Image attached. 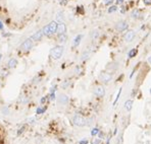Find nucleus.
Masks as SVG:
<instances>
[{"label":"nucleus","mask_w":151,"mask_h":144,"mask_svg":"<svg viewBox=\"0 0 151 144\" xmlns=\"http://www.w3.org/2000/svg\"><path fill=\"white\" fill-rule=\"evenodd\" d=\"M57 23H58L57 21L53 20V21H51V22H49L47 26H45V27L42 29L44 36H45V37H51V36L55 35V34H56Z\"/></svg>","instance_id":"obj_1"},{"label":"nucleus","mask_w":151,"mask_h":144,"mask_svg":"<svg viewBox=\"0 0 151 144\" xmlns=\"http://www.w3.org/2000/svg\"><path fill=\"white\" fill-rule=\"evenodd\" d=\"M63 46L61 45H58V46H55L54 48H52L51 51H50V56H51L52 59L54 60H59L63 54Z\"/></svg>","instance_id":"obj_2"},{"label":"nucleus","mask_w":151,"mask_h":144,"mask_svg":"<svg viewBox=\"0 0 151 144\" xmlns=\"http://www.w3.org/2000/svg\"><path fill=\"white\" fill-rule=\"evenodd\" d=\"M33 46H34V42L31 40V38H29V39H27V40H24V41L20 44V46H19V51L22 52V53H27V52H29V51L32 49Z\"/></svg>","instance_id":"obj_3"},{"label":"nucleus","mask_w":151,"mask_h":144,"mask_svg":"<svg viewBox=\"0 0 151 144\" xmlns=\"http://www.w3.org/2000/svg\"><path fill=\"white\" fill-rule=\"evenodd\" d=\"M72 122L76 126H78V127H83L86 125V119L81 116V115H74L73 118H72Z\"/></svg>","instance_id":"obj_4"},{"label":"nucleus","mask_w":151,"mask_h":144,"mask_svg":"<svg viewBox=\"0 0 151 144\" xmlns=\"http://www.w3.org/2000/svg\"><path fill=\"white\" fill-rule=\"evenodd\" d=\"M129 28V23L127 21H124V20H120L116 23V26H115V29L118 31V32H123L125 31Z\"/></svg>","instance_id":"obj_5"},{"label":"nucleus","mask_w":151,"mask_h":144,"mask_svg":"<svg viewBox=\"0 0 151 144\" xmlns=\"http://www.w3.org/2000/svg\"><path fill=\"white\" fill-rule=\"evenodd\" d=\"M66 33V26L64 22H58L57 23V28H56V34L57 36L59 35H64Z\"/></svg>","instance_id":"obj_6"},{"label":"nucleus","mask_w":151,"mask_h":144,"mask_svg":"<svg viewBox=\"0 0 151 144\" xmlns=\"http://www.w3.org/2000/svg\"><path fill=\"white\" fill-rule=\"evenodd\" d=\"M43 37H44L43 31H42V30H39V31H37L35 34H33V35L31 36V40H32L33 42H39V41L42 40Z\"/></svg>","instance_id":"obj_7"},{"label":"nucleus","mask_w":151,"mask_h":144,"mask_svg":"<svg viewBox=\"0 0 151 144\" xmlns=\"http://www.w3.org/2000/svg\"><path fill=\"white\" fill-rule=\"evenodd\" d=\"M94 93L99 98H103L104 94H105V89L103 86H96L94 89Z\"/></svg>","instance_id":"obj_8"},{"label":"nucleus","mask_w":151,"mask_h":144,"mask_svg":"<svg viewBox=\"0 0 151 144\" xmlns=\"http://www.w3.org/2000/svg\"><path fill=\"white\" fill-rule=\"evenodd\" d=\"M135 36H136V34H135L134 31H129L127 34L124 35V41L127 42V43H131L134 40Z\"/></svg>","instance_id":"obj_9"},{"label":"nucleus","mask_w":151,"mask_h":144,"mask_svg":"<svg viewBox=\"0 0 151 144\" xmlns=\"http://www.w3.org/2000/svg\"><path fill=\"white\" fill-rule=\"evenodd\" d=\"M16 65H17V60L14 58H10L6 63V68L7 69H14L16 67Z\"/></svg>","instance_id":"obj_10"},{"label":"nucleus","mask_w":151,"mask_h":144,"mask_svg":"<svg viewBox=\"0 0 151 144\" xmlns=\"http://www.w3.org/2000/svg\"><path fill=\"white\" fill-rule=\"evenodd\" d=\"M100 79L103 82H109L112 79V76L109 73H107V72H103V73L100 74Z\"/></svg>","instance_id":"obj_11"},{"label":"nucleus","mask_w":151,"mask_h":144,"mask_svg":"<svg viewBox=\"0 0 151 144\" xmlns=\"http://www.w3.org/2000/svg\"><path fill=\"white\" fill-rule=\"evenodd\" d=\"M68 102V98L66 97L65 94H60L59 98H58V103L61 105H66Z\"/></svg>","instance_id":"obj_12"},{"label":"nucleus","mask_w":151,"mask_h":144,"mask_svg":"<svg viewBox=\"0 0 151 144\" xmlns=\"http://www.w3.org/2000/svg\"><path fill=\"white\" fill-rule=\"evenodd\" d=\"M82 39H83V35H78L77 37H76V38L73 39L72 46H73V47H78V46L80 45V43H81Z\"/></svg>","instance_id":"obj_13"},{"label":"nucleus","mask_w":151,"mask_h":144,"mask_svg":"<svg viewBox=\"0 0 151 144\" xmlns=\"http://www.w3.org/2000/svg\"><path fill=\"white\" fill-rule=\"evenodd\" d=\"M132 108H133V101H131V100H129V101H127L124 103V109L127 110V111H131L132 110Z\"/></svg>","instance_id":"obj_14"},{"label":"nucleus","mask_w":151,"mask_h":144,"mask_svg":"<svg viewBox=\"0 0 151 144\" xmlns=\"http://www.w3.org/2000/svg\"><path fill=\"white\" fill-rule=\"evenodd\" d=\"M90 37H91V39H92L93 41L97 40V39L99 38V32H98L97 30L92 31V32H91V34H90Z\"/></svg>","instance_id":"obj_15"},{"label":"nucleus","mask_w":151,"mask_h":144,"mask_svg":"<svg viewBox=\"0 0 151 144\" xmlns=\"http://www.w3.org/2000/svg\"><path fill=\"white\" fill-rule=\"evenodd\" d=\"M66 40H67V37H66L65 34H64V35H59V36L57 37V41H58L60 44H64V43L66 42Z\"/></svg>","instance_id":"obj_16"},{"label":"nucleus","mask_w":151,"mask_h":144,"mask_svg":"<svg viewBox=\"0 0 151 144\" xmlns=\"http://www.w3.org/2000/svg\"><path fill=\"white\" fill-rule=\"evenodd\" d=\"M63 19H64L63 12H61V11L57 12V14H56V21L57 22H63Z\"/></svg>","instance_id":"obj_17"},{"label":"nucleus","mask_w":151,"mask_h":144,"mask_svg":"<svg viewBox=\"0 0 151 144\" xmlns=\"http://www.w3.org/2000/svg\"><path fill=\"white\" fill-rule=\"evenodd\" d=\"M28 102H29V97H28V95H26V94L20 95V98H19V103H21V104H27Z\"/></svg>","instance_id":"obj_18"},{"label":"nucleus","mask_w":151,"mask_h":144,"mask_svg":"<svg viewBox=\"0 0 151 144\" xmlns=\"http://www.w3.org/2000/svg\"><path fill=\"white\" fill-rule=\"evenodd\" d=\"M26 128H27V126H26V125H22V126H21V127L18 129V130H17V132H16V135H17V136H20V135H21V134H22L24 131H26Z\"/></svg>","instance_id":"obj_19"},{"label":"nucleus","mask_w":151,"mask_h":144,"mask_svg":"<svg viewBox=\"0 0 151 144\" xmlns=\"http://www.w3.org/2000/svg\"><path fill=\"white\" fill-rule=\"evenodd\" d=\"M45 111H46V107H39V108H37L36 113H37L38 115H41V114H44Z\"/></svg>","instance_id":"obj_20"},{"label":"nucleus","mask_w":151,"mask_h":144,"mask_svg":"<svg viewBox=\"0 0 151 144\" xmlns=\"http://www.w3.org/2000/svg\"><path fill=\"white\" fill-rule=\"evenodd\" d=\"M140 15H141V13H140V11L137 10V9L132 12V17H133V18H140Z\"/></svg>","instance_id":"obj_21"},{"label":"nucleus","mask_w":151,"mask_h":144,"mask_svg":"<svg viewBox=\"0 0 151 144\" xmlns=\"http://www.w3.org/2000/svg\"><path fill=\"white\" fill-rule=\"evenodd\" d=\"M89 57H90V52H89V51H86V52H84V53L82 54L81 59H82L83 61H85V60H87Z\"/></svg>","instance_id":"obj_22"},{"label":"nucleus","mask_w":151,"mask_h":144,"mask_svg":"<svg viewBox=\"0 0 151 144\" xmlns=\"http://www.w3.org/2000/svg\"><path fill=\"white\" fill-rule=\"evenodd\" d=\"M136 54H137V50H136V49H132V50L128 53V56H129V58H133V57L136 56Z\"/></svg>","instance_id":"obj_23"},{"label":"nucleus","mask_w":151,"mask_h":144,"mask_svg":"<svg viewBox=\"0 0 151 144\" xmlns=\"http://www.w3.org/2000/svg\"><path fill=\"white\" fill-rule=\"evenodd\" d=\"M98 133H99V129H98V128H93V129L91 130V135H92V136H96Z\"/></svg>","instance_id":"obj_24"},{"label":"nucleus","mask_w":151,"mask_h":144,"mask_svg":"<svg viewBox=\"0 0 151 144\" xmlns=\"http://www.w3.org/2000/svg\"><path fill=\"white\" fill-rule=\"evenodd\" d=\"M77 12L79 14H84V7L83 6H78L77 7Z\"/></svg>","instance_id":"obj_25"},{"label":"nucleus","mask_w":151,"mask_h":144,"mask_svg":"<svg viewBox=\"0 0 151 144\" xmlns=\"http://www.w3.org/2000/svg\"><path fill=\"white\" fill-rule=\"evenodd\" d=\"M116 9H117V7L116 6H110L109 8H108V13H111V12H114V11H116Z\"/></svg>","instance_id":"obj_26"},{"label":"nucleus","mask_w":151,"mask_h":144,"mask_svg":"<svg viewBox=\"0 0 151 144\" xmlns=\"http://www.w3.org/2000/svg\"><path fill=\"white\" fill-rule=\"evenodd\" d=\"M120 93H121V88L118 90V93H117V95H116V99H115V101L113 102V106H115V105H116V103H117V101H118V99H119Z\"/></svg>","instance_id":"obj_27"},{"label":"nucleus","mask_w":151,"mask_h":144,"mask_svg":"<svg viewBox=\"0 0 151 144\" xmlns=\"http://www.w3.org/2000/svg\"><path fill=\"white\" fill-rule=\"evenodd\" d=\"M4 23H5V25H7V26H10L11 25V19L9 17H5L4 18Z\"/></svg>","instance_id":"obj_28"},{"label":"nucleus","mask_w":151,"mask_h":144,"mask_svg":"<svg viewBox=\"0 0 151 144\" xmlns=\"http://www.w3.org/2000/svg\"><path fill=\"white\" fill-rule=\"evenodd\" d=\"M56 98H55V92H51L49 94V101H54Z\"/></svg>","instance_id":"obj_29"},{"label":"nucleus","mask_w":151,"mask_h":144,"mask_svg":"<svg viewBox=\"0 0 151 144\" xmlns=\"http://www.w3.org/2000/svg\"><path fill=\"white\" fill-rule=\"evenodd\" d=\"M48 100H49V98H48V97H43V98L41 99V101H40V103H41V104L43 105V104H45V103H46V102H47Z\"/></svg>","instance_id":"obj_30"},{"label":"nucleus","mask_w":151,"mask_h":144,"mask_svg":"<svg viewBox=\"0 0 151 144\" xmlns=\"http://www.w3.org/2000/svg\"><path fill=\"white\" fill-rule=\"evenodd\" d=\"M100 142H101V140L98 139V138H95L92 140V144H100Z\"/></svg>","instance_id":"obj_31"},{"label":"nucleus","mask_w":151,"mask_h":144,"mask_svg":"<svg viewBox=\"0 0 151 144\" xmlns=\"http://www.w3.org/2000/svg\"><path fill=\"white\" fill-rule=\"evenodd\" d=\"M0 31H1V32L4 31V23H3V21L1 19H0Z\"/></svg>","instance_id":"obj_32"},{"label":"nucleus","mask_w":151,"mask_h":144,"mask_svg":"<svg viewBox=\"0 0 151 144\" xmlns=\"http://www.w3.org/2000/svg\"><path fill=\"white\" fill-rule=\"evenodd\" d=\"M103 2H104L105 5H110L113 2V0H103Z\"/></svg>","instance_id":"obj_33"},{"label":"nucleus","mask_w":151,"mask_h":144,"mask_svg":"<svg viewBox=\"0 0 151 144\" xmlns=\"http://www.w3.org/2000/svg\"><path fill=\"white\" fill-rule=\"evenodd\" d=\"M2 36H3L4 38H8V37L11 36V34H10V33H5V32L3 31V32H2Z\"/></svg>","instance_id":"obj_34"},{"label":"nucleus","mask_w":151,"mask_h":144,"mask_svg":"<svg viewBox=\"0 0 151 144\" xmlns=\"http://www.w3.org/2000/svg\"><path fill=\"white\" fill-rule=\"evenodd\" d=\"M2 111H3V114H5V115L9 114V109H8V108H3Z\"/></svg>","instance_id":"obj_35"},{"label":"nucleus","mask_w":151,"mask_h":144,"mask_svg":"<svg viewBox=\"0 0 151 144\" xmlns=\"http://www.w3.org/2000/svg\"><path fill=\"white\" fill-rule=\"evenodd\" d=\"M145 5H151V0H143Z\"/></svg>","instance_id":"obj_36"},{"label":"nucleus","mask_w":151,"mask_h":144,"mask_svg":"<svg viewBox=\"0 0 151 144\" xmlns=\"http://www.w3.org/2000/svg\"><path fill=\"white\" fill-rule=\"evenodd\" d=\"M68 83H69L68 81H64V82L62 83V88H66V87L68 86Z\"/></svg>","instance_id":"obj_37"},{"label":"nucleus","mask_w":151,"mask_h":144,"mask_svg":"<svg viewBox=\"0 0 151 144\" xmlns=\"http://www.w3.org/2000/svg\"><path fill=\"white\" fill-rule=\"evenodd\" d=\"M79 144H88V140L87 139H83L79 142Z\"/></svg>","instance_id":"obj_38"},{"label":"nucleus","mask_w":151,"mask_h":144,"mask_svg":"<svg viewBox=\"0 0 151 144\" xmlns=\"http://www.w3.org/2000/svg\"><path fill=\"white\" fill-rule=\"evenodd\" d=\"M56 87H57V86H53L51 89H50V93H51V92H55V90H56Z\"/></svg>","instance_id":"obj_39"},{"label":"nucleus","mask_w":151,"mask_h":144,"mask_svg":"<svg viewBox=\"0 0 151 144\" xmlns=\"http://www.w3.org/2000/svg\"><path fill=\"white\" fill-rule=\"evenodd\" d=\"M115 2H116V4H121L123 2V0H115Z\"/></svg>","instance_id":"obj_40"},{"label":"nucleus","mask_w":151,"mask_h":144,"mask_svg":"<svg viewBox=\"0 0 151 144\" xmlns=\"http://www.w3.org/2000/svg\"><path fill=\"white\" fill-rule=\"evenodd\" d=\"M76 73H77V74L80 73V67H76Z\"/></svg>","instance_id":"obj_41"},{"label":"nucleus","mask_w":151,"mask_h":144,"mask_svg":"<svg viewBox=\"0 0 151 144\" xmlns=\"http://www.w3.org/2000/svg\"><path fill=\"white\" fill-rule=\"evenodd\" d=\"M66 1H67V0H59V2H60L61 4H65V3H66Z\"/></svg>","instance_id":"obj_42"},{"label":"nucleus","mask_w":151,"mask_h":144,"mask_svg":"<svg viewBox=\"0 0 151 144\" xmlns=\"http://www.w3.org/2000/svg\"><path fill=\"white\" fill-rule=\"evenodd\" d=\"M148 62H149V63H150V64H151V56H150V57H149V58H148Z\"/></svg>","instance_id":"obj_43"},{"label":"nucleus","mask_w":151,"mask_h":144,"mask_svg":"<svg viewBox=\"0 0 151 144\" xmlns=\"http://www.w3.org/2000/svg\"><path fill=\"white\" fill-rule=\"evenodd\" d=\"M0 88H1V77H0Z\"/></svg>","instance_id":"obj_44"},{"label":"nucleus","mask_w":151,"mask_h":144,"mask_svg":"<svg viewBox=\"0 0 151 144\" xmlns=\"http://www.w3.org/2000/svg\"><path fill=\"white\" fill-rule=\"evenodd\" d=\"M1 59H2V55L0 54V61H1Z\"/></svg>","instance_id":"obj_45"},{"label":"nucleus","mask_w":151,"mask_h":144,"mask_svg":"<svg viewBox=\"0 0 151 144\" xmlns=\"http://www.w3.org/2000/svg\"><path fill=\"white\" fill-rule=\"evenodd\" d=\"M150 93H151V89H150Z\"/></svg>","instance_id":"obj_46"}]
</instances>
